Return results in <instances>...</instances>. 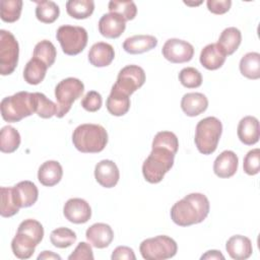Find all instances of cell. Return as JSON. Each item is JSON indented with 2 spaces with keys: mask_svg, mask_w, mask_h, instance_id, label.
Listing matches in <instances>:
<instances>
[{
  "mask_svg": "<svg viewBox=\"0 0 260 260\" xmlns=\"http://www.w3.org/2000/svg\"><path fill=\"white\" fill-rule=\"evenodd\" d=\"M19 46L15 37L8 30H0V74H11L18 63Z\"/></svg>",
  "mask_w": 260,
  "mask_h": 260,
  "instance_id": "10",
  "label": "cell"
},
{
  "mask_svg": "<svg viewBox=\"0 0 260 260\" xmlns=\"http://www.w3.org/2000/svg\"><path fill=\"white\" fill-rule=\"evenodd\" d=\"M115 58V51L112 45L105 42H98L91 46L88 52V61L94 67L109 66Z\"/></svg>",
  "mask_w": 260,
  "mask_h": 260,
  "instance_id": "22",
  "label": "cell"
},
{
  "mask_svg": "<svg viewBox=\"0 0 260 260\" xmlns=\"http://www.w3.org/2000/svg\"><path fill=\"white\" fill-rule=\"evenodd\" d=\"M239 165V158L237 154L232 150L222 151L213 162L214 174L222 179L233 177Z\"/></svg>",
  "mask_w": 260,
  "mask_h": 260,
  "instance_id": "18",
  "label": "cell"
},
{
  "mask_svg": "<svg viewBox=\"0 0 260 260\" xmlns=\"http://www.w3.org/2000/svg\"><path fill=\"white\" fill-rule=\"evenodd\" d=\"M139 251L143 259L165 260L177 254L178 246L175 240L168 236H156L141 242Z\"/></svg>",
  "mask_w": 260,
  "mask_h": 260,
  "instance_id": "8",
  "label": "cell"
},
{
  "mask_svg": "<svg viewBox=\"0 0 260 260\" xmlns=\"http://www.w3.org/2000/svg\"><path fill=\"white\" fill-rule=\"evenodd\" d=\"M44 238V228L36 219H24L18 225L16 235L11 241V250L19 259H28L35 253L36 247Z\"/></svg>",
  "mask_w": 260,
  "mask_h": 260,
  "instance_id": "2",
  "label": "cell"
},
{
  "mask_svg": "<svg viewBox=\"0 0 260 260\" xmlns=\"http://www.w3.org/2000/svg\"><path fill=\"white\" fill-rule=\"evenodd\" d=\"M63 176V169L57 160H47L43 162L38 171L39 182L46 187L57 185Z\"/></svg>",
  "mask_w": 260,
  "mask_h": 260,
  "instance_id": "25",
  "label": "cell"
},
{
  "mask_svg": "<svg viewBox=\"0 0 260 260\" xmlns=\"http://www.w3.org/2000/svg\"><path fill=\"white\" fill-rule=\"evenodd\" d=\"M110 12L121 15L125 21L132 20L137 14V7L133 1H110L108 4Z\"/></svg>",
  "mask_w": 260,
  "mask_h": 260,
  "instance_id": "37",
  "label": "cell"
},
{
  "mask_svg": "<svg viewBox=\"0 0 260 260\" xmlns=\"http://www.w3.org/2000/svg\"><path fill=\"white\" fill-rule=\"evenodd\" d=\"M201 259H221L224 260V256L217 250H209L201 256Z\"/></svg>",
  "mask_w": 260,
  "mask_h": 260,
  "instance_id": "46",
  "label": "cell"
},
{
  "mask_svg": "<svg viewBox=\"0 0 260 260\" xmlns=\"http://www.w3.org/2000/svg\"><path fill=\"white\" fill-rule=\"evenodd\" d=\"M75 148L83 153H98L104 150L108 143V133L99 124H81L72 133Z\"/></svg>",
  "mask_w": 260,
  "mask_h": 260,
  "instance_id": "3",
  "label": "cell"
},
{
  "mask_svg": "<svg viewBox=\"0 0 260 260\" xmlns=\"http://www.w3.org/2000/svg\"><path fill=\"white\" fill-rule=\"evenodd\" d=\"M225 250L230 257L235 260L248 259L253 253L250 239L242 235L232 236L225 243Z\"/></svg>",
  "mask_w": 260,
  "mask_h": 260,
  "instance_id": "19",
  "label": "cell"
},
{
  "mask_svg": "<svg viewBox=\"0 0 260 260\" xmlns=\"http://www.w3.org/2000/svg\"><path fill=\"white\" fill-rule=\"evenodd\" d=\"M94 178L101 186L113 188L120 179V172L113 160L103 159L94 167Z\"/></svg>",
  "mask_w": 260,
  "mask_h": 260,
  "instance_id": "14",
  "label": "cell"
},
{
  "mask_svg": "<svg viewBox=\"0 0 260 260\" xmlns=\"http://www.w3.org/2000/svg\"><path fill=\"white\" fill-rule=\"evenodd\" d=\"M125 28V19L117 13H106L99 20V31L103 37L108 39L119 38L124 32Z\"/></svg>",
  "mask_w": 260,
  "mask_h": 260,
  "instance_id": "15",
  "label": "cell"
},
{
  "mask_svg": "<svg viewBox=\"0 0 260 260\" xmlns=\"http://www.w3.org/2000/svg\"><path fill=\"white\" fill-rule=\"evenodd\" d=\"M242 42V34L240 29L235 26H230L224 28L217 41V44L224 51L226 56L234 54Z\"/></svg>",
  "mask_w": 260,
  "mask_h": 260,
  "instance_id": "27",
  "label": "cell"
},
{
  "mask_svg": "<svg viewBox=\"0 0 260 260\" xmlns=\"http://www.w3.org/2000/svg\"><path fill=\"white\" fill-rule=\"evenodd\" d=\"M210 204L202 193H191L177 201L171 208L172 220L180 226L202 222L208 215Z\"/></svg>",
  "mask_w": 260,
  "mask_h": 260,
  "instance_id": "1",
  "label": "cell"
},
{
  "mask_svg": "<svg viewBox=\"0 0 260 260\" xmlns=\"http://www.w3.org/2000/svg\"><path fill=\"white\" fill-rule=\"evenodd\" d=\"M111 258L113 260H118V259L135 260L136 256L131 248H129L127 246H119L113 251Z\"/></svg>",
  "mask_w": 260,
  "mask_h": 260,
  "instance_id": "45",
  "label": "cell"
},
{
  "mask_svg": "<svg viewBox=\"0 0 260 260\" xmlns=\"http://www.w3.org/2000/svg\"><path fill=\"white\" fill-rule=\"evenodd\" d=\"M36 99V113L43 119H49L56 116L58 112V106L51 100H49L42 92H35Z\"/></svg>",
  "mask_w": 260,
  "mask_h": 260,
  "instance_id": "36",
  "label": "cell"
},
{
  "mask_svg": "<svg viewBox=\"0 0 260 260\" xmlns=\"http://www.w3.org/2000/svg\"><path fill=\"white\" fill-rule=\"evenodd\" d=\"M157 46V40L150 35H135L127 38L123 43L125 52L136 55L154 49Z\"/></svg>",
  "mask_w": 260,
  "mask_h": 260,
  "instance_id": "23",
  "label": "cell"
},
{
  "mask_svg": "<svg viewBox=\"0 0 260 260\" xmlns=\"http://www.w3.org/2000/svg\"><path fill=\"white\" fill-rule=\"evenodd\" d=\"M208 107L207 98L201 92L185 93L181 101L182 111L189 117H196L206 111Z\"/></svg>",
  "mask_w": 260,
  "mask_h": 260,
  "instance_id": "24",
  "label": "cell"
},
{
  "mask_svg": "<svg viewBox=\"0 0 260 260\" xmlns=\"http://www.w3.org/2000/svg\"><path fill=\"white\" fill-rule=\"evenodd\" d=\"M207 9L213 14H223L228 12L232 6L231 0H207Z\"/></svg>",
  "mask_w": 260,
  "mask_h": 260,
  "instance_id": "44",
  "label": "cell"
},
{
  "mask_svg": "<svg viewBox=\"0 0 260 260\" xmlns=\"http://www.w3.org/2000/svg\"><path fill=\"white\" fill-rule=\"evenodd\" d=\"M13 198L19 208L34 205L39 197L37 186L30 181H21L12 187Z\"/></svg>",
  "mask_w": 260,
  "mask_h": 260,
  "instance_id": "17",
  "label": "cell"
},
{
  "mask_svg": "<svg viewBox=\"0 0 260 260\" xmlns=\"http://www.w3.org/2000/svg\"><path fill=\"white\" fill-rule=\"evenodd\" d=\"M162 56L171 63L181 64L189 62L194 55L193 46L187 41L169 39L162 46Z\"/></svg>",
  "mask_w": 260,
  "mask_h": 260,
  "instance_id": "12",
  "label": "cell"
},
{
  "mask_svg": "<svg viewBox=\"0 0 260 260\" xmlns=\"http://www.w3.org/2000/svg\"><path fill=\"white\" fill-rule=\"evenodd\" d=\"M145 82V72L138 65H127L123 67L117 76L114 84L124 93L131 95L135 90L140 88Z\"/></svg>",
  "mask_w": 260,
  "mask_h": 260,
  "instance_id": "11",
  "label": "cell"
},
{
  "mask_svg": "<svg viewBox=\"0 0 260 260\" xmlns=\"http://www.w3.org/2000/svg\"><path fill=\"white\" fill-rule=\"evenodd\" d=\"M179 80L187 88H196L202 84V75L196 68L186 67L180 71Z\"/></svg>",
  "mask_w": 260,
  "mask_h": 260,
  "instance_id": "40",
  "label": "cell"
},
{
  "mask_svg": "<svg viewBox=\"0 0 260 260\" xmlns=\"http://www.w3.org/2000/svg\"><path fill=\"white\" fill-rule=\"evenodd\" d=\"M222 133V124L215 117H206L200 120L195 129L194 142L202 154H211L215 151Z\"/></svg>",
  "mask_w": 260,
  "mask_h": 260,
  "instance_id": "6",
  "label": "cell"
},
{
  "mask_svg": "<svg viewBox=\"0 0 260 260\" xmlns=\"http://www.w3.org/2000/svg\"><path fill=\"white\" fill-rule=\"evenodd\" d=\"M63 214L72 223H85L91 217V208L84 199L71 198L64 204Z\"/></svg>",
  "mask_w": 260,
  "mask_h": 260,
  "instance_id": "13",
  "label": "cell"
},
{
  "mask_svg": "<svg viewBox=\"0 0 260 260\" xmlns=\"http://www.w3.org/2000/svg\"><path fill=\"white\" fill-rule=\"evenodd\" d=\"M226 59V54L217 43L208 44L200 53V63L208 70H216L220 68Z\"/></svg>",
  "mask_w": 260,
  "mask_h": 260,
  "instance_id": "21",
  "label": "cell"
},
{
  "mask_svg": "<svg viewBox=\"0 0 260 260\" xmlns=\"http://www.w3.org/2000/svg\"><path fill=\"white\" fill-rule=\"evenodd\" d=\"M175 154L164 147H152L151 152L143 161L142 174L150 184L159 183L174 166Z\"/></svg>",
  "mask_w": 260,
  "mask_h": 260,
  "instance_id": "5",
  "label": "cell"
},
{
  "mask_svg": "<svg viewBox=\"0 0 260 260\" xmlns=\"http://www.w3.org/2000/svg\"><path fill=\"white\" fill-rule=\"evenodd\" d=\"M57 57V51L52 42L43 40L39 42L34 49V58L44 62L48 67H51Z\"/></svg>",
  "mask_w": 260,
  "mask_h": 260,
  "instance_id": "34",
  "label": "cell"
},
{
  "mask_svg": "<svg viewBox=\"0 0 260 260\" xmlns=\"http://www.w3.org/2000/svg\"><path fill=\"white\" fill-rule=\"evenodd\" d=\"M20 134L12 126H4L0 132V150L4 153L14 152L20 145Z\"/></svg>",
  "mask_w": 260,
  "mask_h": 260,
  "instance_id": "30",
  "label": "cell"
},
{
  "mask_svg": "<svg viewBox=\"0 0 260 260\" xmlns=\"http://www.w3.org/2000/svg\"><path fill=\"white\" fill-rule=\"evenodd\" d=\"M47 69L48 66L44 62L32 57L23 69V78L28 84L37 85L44 80Z\"/></svg>",
  "mask_w": 260,
  "mask_h": 260,
  "instance_id": "29",
  "label": "cell"
},
{
  "mask_svg": "<svg viewBox=\"0 0 260 260\" xmlns=\"http://www.w3.org/2000/svg\"><path fill=\"white\" fill-rule=\"evenodd\" d=\"M54 260V259H58L61 260V257L58 254H55L52 251H43L39 256H38V260Z\"/></svg>",
  "mask_w": 260,
  "mask_h": 260,
  "instance_id": "47",
  "label": "cell"
},
{
  "mask_svg": "<svg viewBox=\"0 0 260 260\" xmlns=\"http://www.w3.org/2000/svg\"><path fill=\"white\" fill-rule=\"evenodd\" d=\"M237 133L242 143L246 145L257 143L260 136L258 119L254 116H246L242 118L239 122Z\"/></svg>",
  "mask_w": 260,
  "mask_h": 260,
  "instance_id": "20",
  "label": "cell"
},
{
  "mask_svg": "<svg viewBox=\"0 0 260 260\" xmlns=\"http://www.w3.org/2000/svg\"><path fill=\"white\" fill-rule=\"evenodd\" d=\"M1 116L8 123L19 122L36 113L35 92L18 91L13 95L6 96L0 104Z\"/></svg>",
  "mask_w": 260,
  "mask_h": 260,
  "instance_id": "4",
  "label": "cell"
},
{
  "mask_svg": "<svg viewBox=\"0 0 260 260\" xmlns=\"http://www.w3.org/2000/svg\"><path fill=\"white\" fill-rule=\"evenodd\" d=\"M76 234L68 228H58L52 231L50 235V241L52 245L59 249L70 247L76 242Z\"/></svg>",
  "mask_w": 260,
  "mask_h": 260,
  "instance_id": "35",
  "label": "cell"
},
{
  "mask_svg": "<svg viewBox=\"0 0 260 260\" xmlns=\"http://www.w3.org/2000/svg\"><path fill=\"white\" fill-rule=\"evenodd\" d=\"M69 260H92L93 252L91 246L86 242H80L74 251L68 256Z\"/></svg>",
  "mask_w": 260,
  "mask_h": 260,
  "instance_id": "43",
  "label": "cell"
},
{
  "mask_svg": "<svg viewBox=\"0 0 260 260\" xmlns=\"http://www.w3.org/2000/svg\"><path fill=\"white\" fill-rule=\"evenodd\" d=\"M85 237L92 247L104 249L112 243L114 239V232L109 224L98 222L93 223L86 230Z\"/></svg>",
  "mask_w": 260,
  "mask_h": 260,
  "instance_id": "16",
  "label": "cell"
},
{
  "mask_svg": "<svg viewBox=\"0 0 260 260\" xmlns=\"http://www.w3.org/2000/svg\"><path fill=\"white\" fill-rule=\"evenodd\" d=\"M94 10L92 0H69L66 2V11L68 15L75 19L88 18Z\"/></svg>",
  "mask_w": 260,
  "mask_h": 260,
  "instance_id": "31",
  "label": "cell"
},
{
  "mask_svg": "<svg viewBox=\"0 0 260 260\" xmlns=\"http://www.w3.org/2000/svg\"><path fill=\"white\" fill-rule=\"evenodd\" d=\"M103 99L100 92L95 90H89L81 100V107L87 112H96L101 109Z\"/></svg>",
  "mask_w": 260,
  "mask_h": 260,
  "instance_id": "42",
  "label": "cell"
},
{
  "mask_svg": "<svg viewBox=\"0 0 260 260\" xmlns=\"http://www.w3.org/2000/svg\"><path fill=\"white\" fill-rule=\"evenodd\" d=\"M36 16L38 20L44 23H53L60 14L59 6L53 1H36Z\"/></svg>",
  "mask_w": 260,
  "mask_h": 260,
  "instance_id": "32",
  "label": "cell"
},
{
  "mask_svg": "<svg viewBox=\"0 0 260 260\" xmlns=\"http://www.w3.org/2000/svg\"><path fill=\"white\" fill-rule=\"evenodd\" d=\"M22 10L21 0H1L0 17L5 22H15L19 19Z\"/></svg>",
  "mask_w": 260,
  "mask_h": 260,
  "instance_id": "33",
  "label": "cell"
},
{
  "mask_svg": "<svg viewBox=\"0 0 260 260\" xmlns=\"http://www.w3.org/2000/svg\"><path fill=\"white\" fill-rule=\"evenodd\" d=\"M151 147H164L176 154L179 148V140L175 133L171 131H160L155 134Z\"/></svg>",
  "mask_w": 260,
  "mask_h": 260,
  "instance_id": "39",
  "label": "cell"
},
{
  "mask_svg": "<svg viewBox=\"0 0 260 260\" xmlns=\"http://www.w3.org/2000/svg\"><path fill=\"white\" fill-rule=\"evenodd\" d=\"M106 107L111 115L117 117L124 116L130 109V98L113 85L107 99Z\"/></svg>",
  "mask_w": 260,
  "mask_h": 260,
  "instance_id": "26",
  "label": "cell"
},
{
  "mask_svg": "<svg viewBox=\"0 0 260 260\" xmlns=\"http://www.w3.org/2000/svg\"><path fill=\"white\" fill-rule=\"evenodd\" d=\"M244 172L247 175L254 176L257 175L260 171V149L254 148L246 154L243 162Z\"/></svg>",
  "mask_w": 260,
  "mask_h": 260,
  "instance_id": "41",
  "label": "cell"
},
{
  "mask_svg": "<svg viewBox=\"0 0 260 260\" xmlns=\"http://www.w3.org/2000/svg\"><path fill=\"white\" fill-rule=\"evenodd\" d=\"M0 192H1L0 214L2 217H11L19 211V207L16 205L13 198L12 187H1Z\"/></svg>",
  "mask_w": 260,
  "mask_h": 260,
  "instance_id": "38",
  "label": "cell"
},
{
  "mask_svg": "<svg viewBox=\"0 0 260 260\" xmlns=\"http://www.w3.org/2000/svg\"><path fill=\"white\" fill-rule=\"evenodd\" d=\"M84 91V84L81 80L68 77L61 80L55 87V98L57 101V118L64 117L71 109L72 104L79 99Z\"/></svg>",
  "mask_w": 260,
  "mask_h": 260,
  "instance_id": "7",
  "label": "cell"
},
{
  "mask_svg": "<svg viewBox=\"0 0 260 260\" xmlns=\"http://www.w3.org/2000/svg\"><path fill=\"white\" fill-rule=\"evenodd\" d=\"M240 72L249 79L260 78V54L257 52H249L245 54L240 61Z\"/></svg>",
  "mask_w": 260,
  "mask_h": 260,
  "instance_id": "28",
  "label": "cell"
},
{
  "mask_svg": "<svg viewBox=\"0 0 260 260\" xmlns=\"http://www.w3.org/2000/svg\"><path fill=\"white\" fill-rule=\"evenodd\" d=\"M56 38L62 51L69 56L78 55L87 45V31L82 26L61 25L56 32Z\"/></svg>",
  "mask_w": 260,
  "mask_h": 260,
  "instance_id": "9",
  "label": "cell"
}]
</instances>
